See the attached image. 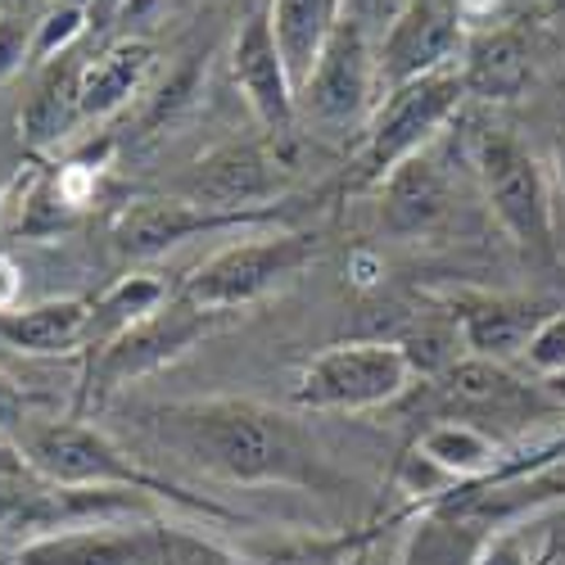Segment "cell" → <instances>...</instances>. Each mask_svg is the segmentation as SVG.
Listing matches in <instances>:
<instances>
[{"instance_id": "obj_1", "label": "cell", "mask_w": 565, "mask_h": 565, "mask_svg": "<svg viewBox=\"0 0 565 565\" xmlns=\"http://www.w3.org/2000/svg\"><path fill=\"white\" fill-rule=\"evenodd\" d=\"M146 430L185 466L226 484H286L335 493L344 480L290 412L258 398H185L150 407Z\"/></svg>"}, {"instance_id": "obj_2", "label": "cell", "mask_w": 565, "mask_h": 565, "mask_svg": "<svg viewBox=\"0 0 565 565\" xmlns=\"http://www.w3.org/2000/svg\"><path fill=\"white\" fill-rule=\"evenodd\" d=\"M19 452H23L28 470H36L41 480L64 484V489H127V493H146L154 502H177L185 511L213 515V521H231V511L222 502L185 493L172 480L154 476V470L136 466L114 439L82 426V420H45V426H28Z\"/></svg>"}, {"instance_id": "obj_3", "label": "cell", "mask_w": 565, "mask_h": 565, "mask_svg": "<svg viewBox=\"0 0 565 565\" xmlns=\"http://www.w3.org/2000/svg\"><path fill=\"white\" fill-rule=\"evenodd\" d=\"M231 321V312H213L191 303L181 290L150 317H140L136 326L118 331L109 344H100L86 362V398H114L122 385L140 381V375H154L163 366H172L177 358H185L191 349H200L209 335H217Z\"/></svg>"}, {"instance_id": "obj_4", "label": "cell", "mask_w": 565, "mask_h": 565, "mask_svg": "<svg viewBox=\"0 0 565 565\" xmlns=\"http://www.w3.org/2000/svg\"><path fill=\"white\" fill-rule=\"evenodd\" d=\"M312 258H317V235H308V231L254 235L245 245H231V249L204 258L181 280V295L200 308L235 317V312L254 308L263 295H271L276 286L295 280Z\"/></svg>"}, {"instance_id": "obj_5", "label": "cell", "mask_w": 565, "mask_h": 565, "mask_svg": "<svg viewBox=\"0 0 565 565\" xmlns=\"http://www.w3.org/2000/svg\"><path fill=\"white\" fill-rule=\"evenodd\" d=\"M466 86L457 68L416 77L407 86L385 90L381 109L366 122V150H362V181L381 185L398 163L420 154L430 140L448 127V118L461 109Z\"/></svg>"}, {"instance_id": "obj_6", "label": "cell", "mask_w": 565, "mask_h": 565, "mask_svg": "<svg viewBox=\"0 0 565 565\" xmlns=\"http://www.w3.org/2000/svg\"><path fill=\"white\" fill-rule=\"evenodd\" d=\"M412 390V366L398 344L358 340V344H331L317 353L299 385L295 407L303 412H371L403 398Z\"/></svg>"}, {"instance_id": "obj_7", "label": "cell", "mask_w": 565, "mask_h": 565, "mask_svg": "<svg viewBox=\"0 0 565 565\" xmlns=\"http://www.w3.org/2000/svg\"><path fill=\"white\" fill-rule=\"evenodd\" d=\"M484 200L502 231L534 258H552V195L539 159L511 131H484L476 146Z\"/></svg>"}, {"instance_id": "obj_8", "label": "cell", "mask_w": 565, "mask_h": 565, "mask_svg": "<svg viewBox=\"0 0 565 565\" xmlns=\"http://www.w3.org/2000/svg\"><path fill=\"white\" fill-rule=\"evenodd\" d=\"M430 407L439 420H466V426L489 430L498 426H530V420L556 416L561 403L543 390H530L521 375H511L507 362H489L461 353L444 375L430 381Z\"/></svg>"}, {"instance_id": "obj_9", "label": "cell", "mask_w": 565, "mask_h": 565, "mask_svg": "<svg viewBox=\"0 0 565 565\" xmlns=\"http://www.w3.org/2000/svg\"><path fill=\"white\" fill-rule=\"evenodd\" d=\"M375 51L366 41V28L358 19H340L331 41L321 45V55L299 86V118L321 131H344L358 127L371 114L375 100Z\"/></svg>"}, {"instance_id": "obj_10", "label": "cell", "mask_w": 565, "mask_h": 565, "mask_svg": "<svg viewBox=\"0 0 565 565\" xmlns=\"http://www.w3.org/2000/svg\"><path fill=\"white\" fill-rule=\"evenodd\" d=\"M466 41H470V28L461 14V0H403L381 51H375L381 90L457 68Z\"/></svg>"}, {"instance_id": "obj_11", "label": "cell", "mask_w": 565, "mask_h": 565, "mask_svg": "<svg viewBox=\"0 0 565 565\" xmlns=\"http://www.w3.org/2000/svg\"><path fill=\"white\" fill-rule=\"evenodd\" d=\"M280 217H286V204H267V209H249V213H217V209H204L195 200L150 195V200H131L114 213L109 241L122 258L146 263V258L177 249L181 241H191V235L241 231V226H263V222H280Z\"/></svg>"}, {"instance_id": "obj_12", "label": "cell", "mask_w": 565, "mask_h": 565, "mask_svg": "<svg viewBox=\"0 0 565 565\" xmlns=\"http://www.w3.org/2000/svg\"><path fill=\"white\" fill-rule=\"evenodd\" d=\"M231 77L241 86L245 105L254 109V118L271 131V136H295L299 127V90H295V77L280 60V45H276V32H271V19L267 10L249 14L235 32V45H231Z\"/></svg>"}, {"instance_id": "obj_13", "label": "cell", "mask_w": 565, "mask_h": 565, "mask_svg": "<svg viewBox=\"0 0 565 565\" xmlns=\"http://www.w3.org/2000/svg\"><path fill=\"white\" fill-rule=\"evenodd\" d=\"M280 172L271 154L254 140H226V146L209 150L195 172L185 177V200H195L217 213H249L280 204Z\"/></svg>"}, {"instance_id": "obj_14", "label": "cell", "mask_w": 565, "mask_h": 565, "mask_svg": "<svg viewBox=\"0 0 565 565\" xmlns=\"http://www.w3.org/2000/svg\"><path fill=\"white\" fill-rule=\"evenodd\" d=\"M14 565H154V525H82L14 552Z\"/></svg>"}, {"instance_id": "obj_15", "label": "cell", "mask_w": 565, "mask_h": 565, "mask_svg": "<svg viewBox=\"0 0 565 565\" xmlns=\"http://www.w3.org/2000/svg\"><path fill=\"white\" fill-rule=\"evenodd\" d=\"M543 317H552L547 303L511 299V295H476V299H461L452 312L466 353L489 358V362H507L515 353H525V344L543 326Z\"/></svg>"}, {"instance_id": "obj_16", "label": "cell", "mask_w": 565, "mask_h": 565, "mask_svg": "<svg viewBox=\"0 0 565 565\" xmlns=\"http://www.w3.org/2000/svg\"><path fill=\"white\" fill-rule=\"evenodd\" d=\"M457 73H461L466 96H476V100H521L534 86L530 41L515 28H480V32H470Z\"/></svg>"}, {"instance_id": "obj_17", "label": "cell", "mask_w": 565, "mask_h": 565, "mask_svg": "<svg viewBox=\"0 0 565 565\" xmlns=\"http://www.w3.org/2000/svg\"><path fill=\"white\" fill-rule=\"evenodd\" d=\"M82 68H86V60H73V51L36 68L32 96L19 109V136L32 154L55 150L82 122Z\"/></svg>"}, {"instance_id": "obj_18", "label": "cell", "mask_w": 565, "mask_h": 565, "mask_svg": "<svg viewBox=\"0 0 565 565\" xmlns=\"http://www.w3.org/2000/svg\"><path fill=\"white\" fill-rule=\"evenodd\" d=\"M96 299H45L0 312V344L23 358H64L90 340Z\"/></svg>"}, {"instance_id": "obj_19", "label": "cell", "mask_w": 565, "mask_h": 565, "mask_svg": "<svg viewBox=\"0 0 565 565\" xmlns=\"http://www.w3.org/2000/svg\"><path fill=\"white\" fill-rule=\"evenodd\" d=\"M448 213V181L439 163L420 150L381 181V222L394 235H420Z\"/></svg>"}, {"instance_id": "obj_20", "label": "cell", "mask_w": 565, "mask_h": 565, "mask_svg": "<svg viewBox=\"0 0 565 565\" xmlns=\"http://www.w3.org/2000/svg\"><path fill=\"white\" fill-rule=\"evenodd\" d=\"M154 68V45L140 36H122L82 68V122L114 118Z\"/></svg>"}, {"instance_id": "obj_21", "label": "cell", "mask_w": 565, "mask_h": 565, "mask_svg": "<svg viewBox=\"0 0 565 565\" xmlns=\"http://www.w3.org/2000/svg\"><path fill=\"white\" fill-rule=\"evenodd\" d=\"M267 19L280 45V60H286L295 90L308 82L321 45L331 41V32L340 28V0H267Z\"/></svg>"}, {"instance_id": "obj_22", "label": "cell", "mask_w": 565, "mask_h": 565, "mask_svg": "<svg viewBox=\"0 0 565 565\" xmlns=\"http://www.w3.org/2000/svg\"><path fill=\"white\" fill-rule=\"evenodd\" d=\"M412 448L426 452L435 466H444L457 484L489 480L493 470L502 466V457H507L489 430L466 426V420H435L430 430H420V439Z\"/></svg>"}, {"instance_id": "obj_23", "label": "cell", "mask_w": 565, "mask_h": 565, "mask_svg": "<svg viewBox=\"0 0 565 565\" xmlns=\"http://www.w3.org/2000/svg\"><path fill=\"white\" fill-rule=\"evenodd\" d=\"M168 299H172V290H168V280H163V276H150V271H131V276H122L118 286H109V290L96 299V317H90V340H86V349L96 353L100 344H109L118 331L136 326L140 317L159 312Z\"/></svg>"}, {"instance_id": "obj_24", "label": "cell", "mask_w": 565, "mask_h": 565, "mask_svg": "<svg viewBox=\"0 0 565 565\" xmlns=\"http://www.w3.org/2000/svg\"><path fill=\"white\" fill-rule=\"evenodd\" d=\"M470 530L476 525L448 521V515H430V521L412 534L407 565H470L480 539H484V534H470Z\"/></svg>"}, {"instance_id": "obj_25", "label": "cell", "mask_w": 565, "mask_h": 565, "mask_svg": "<svg viewBox=\"0 0 565 565\" xmlns=\"http://www.w3.org/2000/svg\"><path fill=\"white\" fill-rule=\"evenodd\" d=\"M90 28V6L86 0H55L45 14H36V32H32V55L28 68H45L51 60L68 55L73 41Z\"/></svg>"}, {"instance_id": "obj_26", "label": "cell", "mask_w": 565, "mask_h": 565, "mask_svg": "<svg viewBox=\"0 0 565 565\" xmlns=\"http://www.w3.org/2000/svg\"><path fill=\"white\" fill-rule=\"evenodd\" d=\"M371 534H340V539H295L271 552H258L254 565H349L362 556Z\"/></svg>"}, {"instance_id": "obj_27", "label": "cell", "mask_w": 565, "mask_h": 565, "mask_svg": "<svg viewBox=\"0 0 565 565\" xmlns=\"http://www.w3.org/2000/svg\"><path fill=\"white\" fill-rule=\"evenodd\" d=\"M398 489L407 493V498H416V502H439V498H448L452 489H457V480L448 476L444 466H435L426 452H416V448H407L403 452V461H398Z\"/></svg>"}, {"instance_id": "obj_28", "label": "cell", "mask_w": 565, "mask_h": 565, "mask_svg": "<svg viewBox=\"0 0 565 565\" xmlns=\"http://www.w3.org/2000/svg\"><path fill=\"white\" fill-rule=\"evenodd\" d=\"M525 362H530L534 375H543V381H556V375L565 371V312L543 317V326L525 344Z\"/></svg>"}, {"instance_id": "obj_29", "label": "cell", "mask_w": 565, "mask_h": 565, "mask_svg": "<svg viewBox=\"0 0 565 565\" xmlns=\"http://www.w3.org/2000/svg\"><path fill=\"white\" fill-rule=\"evenodd\" d=\"M32 32H36V19H28V14H0V82L14 77L19 68H28Z\"/></svg>"}, {"instance_id": "obj_30", "label": "cell", "mask_w": 565, "mask_h": 565, "mask_svg": "<svg viewBox=\"0 0 565 565\" xmlns=\"http://www.w3.org/2000/svg\"><path fill=\"white\" fill-rule=\"evenodd\" d=\"M470 565H530V547L515 530H498V534H484L480 547H476V561Z\"/></svg>"}, {"instance_id": "obj_31", "label": "cell", "mask_w": 565, "mask_h": 565, "mask_svg": "<svg viewBox=\"0 0 565 565\" xmlns=\"http://www.w3.org/2000/svg\"><path fill=\"white\" fill-rule=\"evenodd\" d=\"M14 430H28V394L0 371V444H6Z\"/></svg>"}, {"instance_id": "obj_32", "label": "cell", "mask_w": 565, "mask_h": 565, "mask_svg": "<svg viewBox=\"0 0 565 565\" xmlns=\"http://www.w3.org/2000/svg\"><path fill=\"white\" fill-rule=\"evenodd\" d=\"M19 295H23V271L6 249H0V312L19 308Z\"/></svg>"}, {"instance_id": "obj_33", "label": "cell", "mask_w": 565, "mask_h": 565, "mask_svg": "<svg viewBox=\"0 0 565 565\" xmlns=\"http://www.w3.org/2000/svg\"><path fill=\"white\" fill-rule=\"evenodd\" d=\"M136 6V0H90V28L105 32L114 19H122L127 10Z\"/></svg>"}, {"instance_id": "obj_34", "label": "cell", "mask_w": 565, "mask_h": 565, "mask_svg": "<svg viewBox=\"0 0 565 565\" xmlns=\"http://www.w3.org/2000/svg\"><path fill=\"white\" fill-rule=\"evenodd\" d=\"M375 280H381V263H375L371 254H353V286L371 290Z\"/></svg>"}, {"instance_id": "obj_35", "label": "cell", "mask_w": 565, "mask_h": 565, "mask_svg": "<svg viewBox=\"0 0 565 565\" xmlns=\"http://www.w3.org/2000/svg\"><path fill=\"white\" fill-rule=\"evenodd\" d=\"M0 470H28L23 452H19V448H10V444H0Z\"/></svg>"}, {"instance_id": "obj_36", "label": "cell", "mask_w": 565, "mask_h": 565, "mask_svg": "<svg viewBox=\"0 0 565 565\" xmlns=\"http://www.w3.org/2000/svg\"><path fill=\"white\" fill-rule=\"evenodd\" d=\"M552 168H556V185L565 191V136L556 140V150H552Z\"/></svg>"}, {"instance_id": "obj_37", "label": "cell", "mask_w": 565, "mask_h": 565, "mask_svg": "<svg viewBox=\"0 0 565 565\" xmlns=\"http://www.w3.org/2000/svg\"><path fill=\"white\" fill-rule=\"evenodd\" d=\"M547 390H552V398H556V403L565 407V371L556 375V381H547Z\"/></svg>"}, {"instance_id": "obj_38", "label": "cell", "mask_w": 565, "mask_h": 565, "mask_svg": "<svg viewBox=\"0 0 565 565\" xmlns=\"http://www.w3.org/2000/svg\"><path fill=\"white\" fill-rule=\"evenodd\" d=\"M0 204H6V177H0Z\"/></svg>"}, {"instance_id": "obj_39", "label": "cell", "mask_w": 565, "mask_h": 565, "mask_svg": "<svg viewBox=\"0 0 565 565\" xmlns=\"http://www.w3.org/2000/svg\"><path fill=\"white\" fill-rule=\"evenodd\" d=\"M0 565H14V556H0Z\"/></svg>"}]
</instances>
